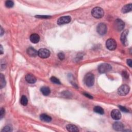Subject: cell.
Masks as SVG:
<instances>
[{
  "mask_svg": "<svg viewBox=\"0 0 132 132\" xmlns=\"http://www.w3.org/2000/svg\"><path fill=\"white\" fill-rule=\"evenodd\" d=\"M119 107L120 109L123 112H124V113L129 112V110L127 109H126L125 107L122 106H121V105H119Z\"/></svg>",
  "mask_w": 132,
  "mask_h": 132,
  "instance_id": "83f0119b",
  "label": "cell"
},
{
  "mask_svg": "<svg viewBox=\"0 0 132 132\" xmlns=\"http://www.w3.org/2000/svg\"><path fill=\"white\" fill-rule=\"evenodd\" d=\"M111 117L113 120H118L121 118V114L120 112L118 109H113L111 113Z\"/></svg>",
  "mask_w": 132,
  "mask_h": 132,
  "instance_id": "30bf717a",
  "label": "cell"
},
{
  "mask_svg": "<svg viewBox=\"0 0 132 132\" xmlns=\"http://www.w3.org/2000/svg\"><path fill=\"white\" fill-rule=\"evenodd\" d=\"M41 92L44 95H48L51 92L50 89L49 87L43 86L40 89Z\"/></svg>",
  "mask_w": 132,
  "mask_h": 132,
  "instance_id": "d6986e66",
  "label": "cell"
},
{
  "mask_svg": "<svg viewBox=\"0 0 132 132\" xmlns=\"http://www.w3.org/2000/svg\"><path fill=\"white\" fill-rule=\"evenodd\" d=\"M5 5L7 8H11L14 6V3L12 1H7L5 3Z\"/></svg>",
  "mask_w": 132,
  "mask_h": 132,
  "instance_id": "cb8c5ba5",
  "label": "cell"
},
{
  "mask_svg": "<svg viewBox=\"0 0 132 132\" xmlns=\"http://www.w3.org/2000/svg\"><path fill=\"white\" fill-rule=\"evenodd\" d=\"M30 40L33 43H37L40 40V37L37 34H33L30 35Z\"/></svg>",
  "mask_w": 132,
  "mask_h": 132,
  "instance_id": "5bb4252c",
  "label": "cell"
},
{
  "mask_svg": "<svg viewBox=\"0 0 132 132\" xmlns=\"http://www.w3.org/2000/svg\"><path fill=\"white\" fill-rule=\"evenodd\" d=\"M6 85V81L5 80V77L3 74H0V87L1 88H3Z\"/></svg>",
  "mask_w": 132,
  "mask_h": 132,
  "instance_id": "ffe728a7",
  "label": "cell"
},
{
  "mask_svg": "<svg viewBox=\"0 0 132 132\" xmlns=\"http://www.w3.org/2000/svg\"><path fill=\"white\" fill-rule=\"evenodd\" d=\"M94 111L95 113L100 114V115H103L104 113V109L102 107H100V106H95L94 108Z\"/></svg>",
  "mask_w": 132,
  "mask_h": 132,
  "instance_id": "44dd1931",
  "label": "cell"
},
{
  "mask_svg": "<svg viewBox=\"0 0 132 132\" xmlns=\"http://www.w3.org/2000/svg\"><path fill=\"white\" fill-rule=\"evenodd\" d=\"M4 115H5V109L3 108H2L1 109V111H0V119H2Z\"/></svg>",
  "mask_w": 132,
  "mask_h": 132,
  "instance_id": "484cf974",
  "label": "cell"
},
{
  "mask_svg": "<svg viewBox=\"0 0 132 132\" xmlns=\"http://www.w3.org/2000/svg\"><path fill=\"white\" fill-rule=\"evenodd\" d=\"M40 120H41L42 121L46 122H50L52 120V118L48 116L46 114H42L40 116Z\"/></svg>",
  "mask_w": 132,
  "mask_h": 132,
  "instance_id": "ac0fdd59",
  "label": "cell"
},
{
  "mask_svg": "<svg viewBox=\"0 0 132 132\" xmlns=\"http://www.w3.org/2000/svg\"><path fill=\"white\" fill-rule=\"evenodd\" d=\"M36 17L38 18L46 19V18H50V16H36Z\"/></svg>",
  "mask_w": 132,
  "mask_h": 132,
  "instance_id": "f1b7e54d",
  "label": "cell"
},
{
  "mask_svg": "<svg viewBox=\"0 0 132 132\" xmlns=\"http://www.w3.org/2000/svg\"><path fill=\"white\" fill-rule=\"evenodd\" d=\"M96 31L101 35H104L107 32V26L104 23H101L98 24L96 28Z\"/></svg>",
  "mask_w": 132,
  "mask_h": 132,
  "instance_id": "ba28073f",
  "label": "cell"
},
{
  "mask_svg": "<svg viewBox=\"0 0 132 132\" xmlns=\"http://www.w3.org/2000/svg\"><path fill=\"white\" fill-rule=\"evenodd\" d=\"M84 81L85 85L88 87H91L93 86L94 83V77L93 74L88 73L86 74Z\"/></svg>",
  "mask_w": 132,
  "mask_h": 132,
  "instance_id": "6da1fadb",
  "label": "cell"
},
{
  "mask_svg": "<svg viewBox=\"0 0 132 132\" xmlns=\"http://www.w3.org/2000/svg\"><path fill=\"white\" fill-rule=\"evenodd\" d=\"M71 20V18L70 16H63L60 17L57 20V24L59 25L67 24L70 22Z\"/></svg>",
  "mask_w": 132,
  "mask_h": 132,
  "instance_id": "9c48e42d",
  "label": "cell"
},
{
  "mask_svg": "<svg viewBox=\"0 0 132 132\" xmlns=\"http://www.w3.org/2000/svg\"><path fill=\"white\" fill-rule=\"evenodd\" d=\"M132 9V4H127V5L123 6L122 8V13H127L130 11H131Z\"/></svg>",
  "mask_w": 132,
  "mask_h": 132,
  "instance_id": "e0dca14e",
  "label": "cell"
},
{
  "mask_svg": "<svg viewBox=\"0 0 132 132\" xmlns=\"http://www.w3.org/2000/svg\"><path fill=\"white\" fill-rule=\"evenodd\" d=\"M0 47H1V54H2L3 51V47L2 45H0Z\"/></svg>",
  "mask_w": 132,
  "mask_h": 132,
  "instance_id": "836d02e7",
  "label": "cell"
},
{
  "mask_svg": "<svg viewBox=\"0 0 132 132\" xmlns=\"http://www.w3.org/2000/svg\"><path fill=\"white\" fill-rule=\"evenodd\" d=\"M27 53L28 55L31 57H36L38 55V52L32 47L28 48L27 50Z\"/></svg>",
  "mask_w": 132,
  "mask_h": 132,
  "instance_id": "9a60e30c",
  "label": "cell"
},
{
  "mask_svg": "<svg viewBox=\"0 0 132 132\" xmlns=\"http://www.w3.org/2000/svg\"><path fill=\"white\" fill-rule=\"evenodd\" d=\"M130 88L129 86L126 85H123L119 88L118 90V94L121 96L126 95L129 94Z\"/></svg>",
  "mask_w": 132,
  "mask_h": 132,
  "instance_id": "277c9868",
  "label": "cell"
},
{
  "mask_svg": "<svg viewBox=\"0 0 132 132\" xmlns=\"http://www.w3.org/2000/svg\"><path fill=\"white\" fill-rule=\"evenodd\" d=\"M58 57L60 60H64L65 58V54L63 53H59L58 54Z\"/></svg>",
  "mask_w": 132,
  "mask_h": 132,
  "instance_id": "4316f807",
  "label": "cell"
},
{
  "mask_svg": "<svg viewBox=\"0 0 132 132\" xmlns=\"http://www.w3.org/2000/svg\"><path fill=\"white\" fill-rule=\"evenodd\" d=\"M122 75H123V77H125V78H127L129 77V74H127V73L126 71L123 72Z\"/></svg>",
  "mask_w": 132,
  "mask_h": 132,
  "instance_id": "4dcf8cb0",
  "label": "cell"
},
{
  "mask_svg": "<svg viewBox=\"0 0 132 132\" xmlns=\"http://www.w3.org/2000/svg\"><path fill=\"white\" fill-rule=\"evenodd\" d=\"M128 30H125L121 34V41L122 44L124 46H126L127 45V36L128 35Z\"/></svg>",
  "mask_w": 132,
  "mask_h": 132,
  "instance_id": "4fadbf2b",
  "label": "cell"
},
{
  "mask_svg": "<svg viewBox=\"0 0 132 132\" xmlns=\"http://www.w3.org/2000/svg\"><path fill=\"white\" fill-rule=\"evenodd\" d=\"M25 80L29 84H34L36 82V78L31 74H28L25 76Z\"/></svg>",
  "mask_w": 132,
  "mask_h": 132,
  "instance_id": "7c38bea8",
  "label": "cell"
},
{
  "mask_svg": "<svg viewBox=\"0 0 132 132\" xmlns=\"http://www.w3.org/2000/svg\"><path fill=\"white\" fill-rule=\"evenodd\" d=\"M127 65H128L130 67H132V60L130 59L127 60Z\"/></svg>",
  "mask_w": 132,
  "mask_h": 132,
  "instance_id": "f546056e",
  "label": "cell"
},
{
  "mask_svg": "<svg viewBox=\"0 0 132 132\" xmlns=\"http://www.w3.org/2000/svg\"><path fill=\"white\" fill-rule=\"evenodd\" d=\"M84 95L86 96V97H88V98H89V99H93V97H92V96L91 95H90L89 94H88L87 93H84Z\"/></svg>",
  "mask_w": 132,
  "mask_h": 132,
  "instance_id": "1f68e13d",
  "label": "cell"
},
{
  "mask_svg": "<svg viewBox=\"0 0 132 132\" xmlns=\"http://www.w3.org/2000/svg\"><path fill=\"white\" fill-rule=\"evenodd\" d=\"M38 55L42 58H47L50 56V52L45 48H42L38 51Z\"/></svg>",
  "mask_w": 132,
  "mask_h": 132,
  "instance_id": "52a82bcc",
  "label": "cell"
},
{
  "mask_svg": "<svg viewBox=\"0 0 132 132\" xmlns=\"http://www.w3.org/2000/svg\"><path fill=\"white\" fill-rule=\"evenodd\" d=\"M66 129L69 132H79V130L77 127L75 125L73 124H68L66 126Z\"/></svg>",
  "mask_w": 132,
  "mask_h": 132,
  "instance_id": "2e32d148",
  "label": "cell"
},
{
  "mask_svg": "<svg viewBox=\"0 0 132 132\" xmlns=\"http://www.w3.org/2000/svg\"><path fill=\"white\" fill-rule=\"evenodd\" d=\"M28 103V100L27 98H26L25 96L23 95L21 99V104L22 105H23V106H26V105H27Z\"/></svg>",
  "mask_w": 132,
  "mask_h": 132,
  "instance_id": "7402d4cb",
  "label": "cell"
},
{
  "mask_svg": "<svg viewBox=\"0 0 132 132\" xmlns=\"http://www.w3.org/2000/svg\"><path fill=\"white\" fill-rule=\"evenodd\" d=\"M112 69V66L109 64L104 63L99 66L98 71L101 73H105L111 71Z\"/></svg>",
  "mask_w": 132,
  "mask_h": 132,
  "instance_id": "3957f363",
  "label": "cell"
},
{
  "mask_svg": "<svg viewBox=\"0 0 132 132\" xmlns=\"http://www.w3.org/2000/svg\"><path fill=\"white\" fill-rule=\"evenodd\" d=\"M113 129L117 131H122L123 130L124 126L122 123L120 122H116L113 125Z\"/></svg>",
  "mask_w": 132,
  "mask_h": 132,
  "instance_id": "8fae6325",
  "label": "cell"
},
{
  "mask_svg": "<svg viewBox=\"0 0 132 132\" xmlns=\"http://www.w3.org/2000/svg\"><path fill=\"white\" fill-rule=\"evenodd\" d=\"M125 24L124 22L121 19H117L114 23V27L117 31L120 32L124 28Z\"/></svg>",
  "mask_w": 132,
  "mask_h": 132,
  "instance_id": "8992f818",
  "label": "cell"
},
{
  "mask_svg": "<svg viewBox=\"0 0 132 132\" xmlns=\"http://www.w3.org/2000/svg\"><path fill=\"white\" fill-rule=\"evenodd\" d=\"M91 14L92 16L94 17L95 18L100 19L104 16V12L102 8L99 7H96L93 8V9L92 10Z\"/></svg>",
  "mask_w": 132,
  "mask_h": 132,
  "instance_id": "7a4b0ae2",
  "label": "cell"
},
{
  "mask_svg": "<svg viewBox=\"0 0 132 132\" xmlns=\"http://www.w3.org/2000/svg\"><path fill=\"white\" fill-rule=\"evenodd\" d=\"M106 46L110 51L115 50L117 47V43L113 39H109L106 41Z\"/></svg>",
  "mask_w": 132,
  "mask_h": 132,
  "instance_id": "5b68a950",
  "label": "cell"
},
{
  "mask_svg": "<svg viewBox=\"0 0 132 132\" xmlns=\"http://www.w3.org/2000/svg\"><path fill=\"white\" fill-rule=\"evenodd\" d=\"M12 131L11 127L9 126H6L2 130V132H9Z\"/></svg>",
  "mask_w": 132,
  "mask_h": 132,
  "instance_id": "d4e9b609",
  "label": "cell"
},
{
  "mask_svg": "<svg viewBox=\"0 0 132 132\" xmlns=\"http://www.w3.org/2000/svg\"><path fill=\"white\" fill-rule=\"evenodd\" d=\"M51 81L52 83L56 84H61L60 81L58 80V79L54 76H52L51 77Z\"/></svg>",
  "mask_w": 132,
  "mask_h": 132,
  "instance_id": "603a6c76",
  "label": "cell"
},
{
  "mask_svg": "<svg viewBox=\"0 0 132 132\" xmlns=\"http://www.w3.org/2000/svg\"><path fill=\"white\" fill-rule=\"evenodd\" d=\"M4 31H3L2 28L1 27V35H1V36H2V35L4 34Z\"/></svg>",
  "mask_w": 132,
  "mask_h": 132,
  "instance_id": "d6a6232c",
  "label": "cell"
}]
</instances>
